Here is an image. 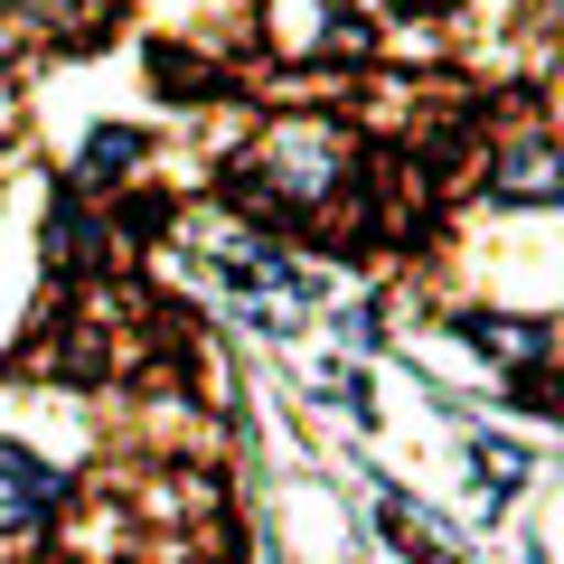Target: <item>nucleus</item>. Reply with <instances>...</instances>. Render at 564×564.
Listing matches in <instances>:
<instances>
[{"instance_id":"obj_1","label":"nucleus","mask_w":564,"mask_h":564,"mask_svg":"<svg viewBox=\"0 0 564 564\" xmlns=\"http://www.w3.org/2000/svg\"><path fill=\"white\" fill-rule=\"evenodd\" d=\"M207 263H217V282L245 302V321H254V329H302L311 302H321V273L292 263V254H273L263 236H217V245H207Z\"/></svg>"},{"instance_id":"obj_2","label":"nucleus","mask_w":564,"mask_h":564,"mask_svg":"<svg viewBox=\"0 0 564 564\" xmlns=\"http://www.w3.org/2000/svg\"><path fill=\"white\" fill-rule=\"evenodd\" d=\"M480 198L489 207H564V141H545V132L508 141L499 161H489Z\"/></svg>"},{"instance_id":"obj_3","label":"nucleus","mask_w":564,"mask_h":564,"mask_svg":"<svg viewBox=\"0 0 564 564\" xmlns=\"http://www.w3.org/2000/svg\"><path fill=\"white\" fill-rule=\"evenodd\" d=\"M57 499H66V480L39 462V452L0 443V536H39V527L57 518Z\"/></svg>"},{"instance_id":"obj_4","label":"nucleus","mask_w":564,"mask_h":564,"mask_svg":"<svg viewBox=\"0 0 564 564\" xmlns=\"http://www.w3.org/2000/svg\"><path fill=\"white\" fill-rule=\"evenodd\" d=\"M377 527H386V536H395L414 564H462V555H452V536H443L433 518H423L414 499H377Z\"/></svg>"},{"instance_id":"obj_5","label":"nucleus","mask_w":564,"mask_h":564,"mask_svg":"<svg viewBox=\"0 0 564 564\" xmlns=\"http://www.w3.org/2000/svg\"><path fill=\"white\" fill-rule=\"evenodd\" d=\"M141 151H151V132H132V122H104V132H85L76 161H85V180H95V188H113V180H132Z\"/></svg>"},{"instance_id":"obj_6","label":"nucleus","mask_w":564,"mask_h":564,"mask_svg":"<svg viewBox=\"0 0 564 564\" xmlns=\"http://www.w3.org/2000/svg\"><path fill=\"white\" fill-rule=\"evenodd\" d=\"M462 339L470 348H489V358H508V367H527V358H545V329L536 321H499V311H480V321H462Z\"/></svg>"},{"instance_id":"obj_7","label":"nucleus","mask_w":564,"mask_h":564,"mask_svg":"<svg viewBox=\"0 0 564 564\" xmlns=\"http://www.w3.org/2000/svg\"><path fill=\"white\" fill-rule=\"evenodd\" d=\"M470 462H480L489 499H508V489L527 480V452H518V443H499V433H470Z\"/></svg>"},{"instance_id":"obj_8","label":"nucleus","mask_w":564,"mask_h":564,"mask_svg":"<svg viewBox=\"0 0 564 564\" xmlns=\"http://www.w3.org/2000/svg\"><path fill=\"white\" fill-rule=\"evenodd\" d=\"M321 386H329V404H339V414H358V423L377 414V404H367V386H358V367H329Z\"/></svg>"},{"instance_id":"obj_9","label":"nucleus","mask_w":564,"mask_h":564,"mask_svg":"<svg viewBox=\"0 0 564 564\" xmlns=\"http://www.w3.org/2000/svg\"><path fill=\"white\" fill-rule=\"evenodd\" d=\"M367 20H404V10H423V0H358Z\"/></svg>"}]
</instances>
